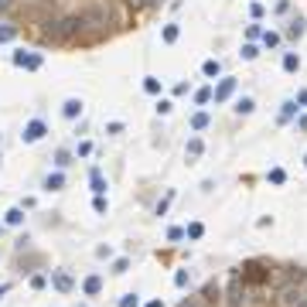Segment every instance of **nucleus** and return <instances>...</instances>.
<instances>
[{"mask_svg":"<svg viewBox=\"0 0 307 307\" xmlns=\"http://www.w3.org/2000/svg\"><path fill=\"white\" fill-rule=\"evenodd\" d=\"M78 14H82L85 27H92V31H102V27L109 24V7H106V0H89Z\"/></svg>","mask_w":307,"mask_h":307,"instance_id":"f257e3e1","label":"nucleus"},{"mask_svg":"<svg viewBox=\"0 0 307 307\" xmlns=\"http://www.w3.org/2000/svg\"><path fill=\"white\" fill-rule=\"evenodd\" d=\"M242 273V280L249 283V287H259V283H270V277H273V270H270V263H263V259H249V263H242L239 266Z\"/></svg>","mask_w":307,"mask_h":307,"instance_id":"f03ea898","label":"nucleus"},{"mask_svg":"<svg viewBox=\"0 0 307 307\" xmlns=\"http://www.w3.org/2000/svg\"><path fill=\"white\" fill-rule=\"evenodd\" d=\"M249 304H253V287L235 273L229 283V307H249Z\"/></svg>","mask_w":307,"mask_h":307,"instance_id":"7ed1b4c3","label":"nucleus"},{"mask_svg":"<svg viewBox=\"0 0 307 307\" xmlns=\"http://www.w3.org/2000/svg\"><path fill=\"white\" fill-rule=\"evenodd\" d=\"M304 301V290H301V283H294V280H283V287H280V294H277V304L280 307H297Z\"/></svg>","mask_w":307,"mask_h":307,"instance_id":"20e7f679","label":"nucleus"},{"mask_svg":"<svg viewBox=\"0 0 307 307\" xmlns=\"http://www.w3.org/2000/svg\"><path fill=\"white\" fill-rule=\"evenodd\" d=\"M41 62H45V58H41L38 51H14V65H17V69L38 72V69H41Z\"/></svg>","mask_w":307,"mask_h":307,"instance_id":"39448f33","label":"nucleus"},{"mask_svg":"<svg viewBox=\"0 0 307 307\" xmlns=\"http://www.w3.org/2000/svg\"><path fill=\"white\" fill-rule=\"evenodd\" d=\"M85 31V21H82V14H72V17H62V38L65 41H72L76 34Z\"/></svg>","mask_w":307,"mask_h":307,"instance_id":"423d86ee","label":"nucleus"},{"mask_svg":"<svg viewBox=\"0 0 307 307\" xmlns=\"http://www.w3.org/2000/svg\"><path fill=\"white\" fill-rule=\"evenodd\" d=\"M45 133H48L45 120H31V123L24 127V133H21V137H24V144H38V140H41Z\"/></svg>","mask_w":307,"mask_h":307,"instance_id":"0eeeda50","label":"nucleus"},{"mask_svg":"<svg viewBox=\"0 0 307 307\" xmlns=\"http://www.w3.org/2000/svg\"><path fill=\"white\" fill-rule=\"evenodd\" d=\"M232 92H235V78H222V82L215 85V102H226Z\"/></svg>","mask_w":307,"mask_h":307,"instance_id":"6e6552de","label":"nucleus"},{"mask_svg":"<svg viewBox=\"0 0 307 307\" xmlns=\"http://www.w3.org/2000/svg\"><path fill=\"white\" fill-rule=\"evenodd\" d=\"M51 283H55V290H62V294L72 290V277H69L65 270H55V273H51Z\"/></svg>","mask_w":307,"mask_h":307,"instance_id":"1a4fd4ad","label":"nucleus"},{"mask_svg":"<svg viewBox=\"0 0 307 307\" xmlns=\"http://www.w3.org/2000/svg\"><path fill=\"white\" fill-rule=\"evenodd\" d=\"M82 290H85V297H96V294L102 290V277H99V273H89L85 283H82Z\"/></svg>","mask_w":307,"mask_h":307,"instance_id":"9d476101","label":"nucleus"},{"mask_svg":"<svg viewBox=\"0 0 307 307\" xmlns=\"http://www.w3.org/2000/svg\"><path fill=\"white\" fill-rule=\"evenodd\" d=\"M89 184H92V191H96V195H106V178H102V171H99V167H92V171H89Z\"/></svg>","mask_w":307,"mask_h":307,"instance_id":"9b49d317","label":"nucleus"},{"mask_svg":"<svg viewBox=\"0 0 307 307\" xmlns=\"http://www.w3.org/2000/svg\"><path fill=\"white\" fill-rule=\"evenodd\" d=\"M304 31H307L304 17H297V21H290V24H287V31H283V34H287V38H290V41H297V38H301V34H304Z\"/></svg>","mask_w":307,"mask_h":307,"instance_id":"f8f14e48","label":"nucleus"},{"mask_svg":"<svg viewBox=\"0 0 307 307\" xmlns=\"http://www.w3.org/2000/svg\"><path fill=\"white\" fill-rule=\"evenodd\" d=\"M62 116H65V120H76V116H82V102H78V99H69V102L62 106Z\"/></svg>","mask_w":307,"mask_h":307,"instance_id":"ddd939ff","label":"nucleus"},{"mask_svg":"<svg viewBox=\"0 0 307 307\" xmlns=\"http://www.w3.org/2000/svg\"><path fill=\"white\" fill-rule=\"evenodd\" d=\"M184 154H188L191 160H195V157H202V154H205V144H202V137H191V140H188V147H184Z\"/></svg>","mask_w":307,"mask_h":307,"instance_id":"4468645a","label":"nucleus"},{"mask_svg":"<svg viewBox=\"0 0 307 307\" xmlns=\"http://www.w3.org/2000/svg\"><path fill=\"white\" fill-rule=\"evenodd\" d=\"M301 69V55L297 51H283V72H297Z\"/></svg>","mask_w":307,"mask_h":307,"instance_id":"2eb2a0df","label":"nucleus"},{"mask_svg":"<svg viewBox=\"0 0 307 307\" xmlns=\"http://www.w3.org/2000/svg\"><path fill=\"white\" fill-rule=\"evenodd\" d=\"M45 188H48V191H62V188H65V174H62V171H55V174H48V181H45Z\"/></svg>","mask_w":307,"mask_h":307,"instance_id":"dca6fc26","label":"nucleus"},{"mask_svg":"<svg viewBox=\"0 0 307 307\" xmlns=\"http://www.w3.org/2000/svg\"><path fill=\"white\" fill-rule=\"evenodd\" d=\"M202 301H205V304H219V283H205Z\"/></svg>","mask_w":307,"mask_h":307,"instance_id":"f3484780","label":"nucleus"},{"mask_svg":"<svg viewBox=\"0 0 307 307\" xmlns=\"http://www.w3.org/2000/svg\"><path fill=\"white\" fill-rule=\"evenodd\" d=\"M202 72H205V78H215L222 72V62H219V58H208V62L202 65Z\"/></svg>","mask_w":307,"mask_h":307,"instance_id":"a211bd4d","label":"nucleus"},{"mask_svg":"<svg viewBox=\"0 0 307 307\" xmlns=\"http://www.w3.org/2000/svg\"><path fill=\"white\" fill-rule=\"evenodd\" d=\"M178 34H181V27H178V24H164V31H160V38H164L167 45H174V41H178Z\"/></svg>","mask_w":307,"mask_h":307,"instance_id":"6ab92c4d","label":"nucleus"},{"mask_svg":"<svg viewBox=\"0 0 307 307\" xmlns=\"http://www.w3.org/2000/svg\"><path fill=\"white\" fill-rule=\"evenodd\" d=\"M212 99H215V89H212V85H202V89L195 92V102H202V106L212 102Z\"/></svg>","mask_w":307,"mask_h":307,"instance_id":"aec40b11","label":"nucleus"},{"mask_svg":"<svg viewBox=\"0 0 307 307\" xmlns=\"http://www.w3.org/2000/svg\"><path fill=\"white\" fill-rule=\"evenodd\" d=\"M253 109H256V102H253V99H249V96H242V99H239V102H235V113H242V116H249V113H253Z\"/></svg>","mask_w":307,"mask_h":307,"instance_id":"412c9836","label":"nucleus"},{"mask_svg":"<svg viewBox=\"0 0 307 307\" xmlns=\"http://www.w3.org/2000/svg\"><path fill=\"white\" fill-rule=\"evenodd\" d=\"M208 123H212V120H208V113H205V109H202V113H195V116H191V130H205V127H208Z\"/></svg>","mask_w":307,"mask_h":307,"instance_id":"4be33fe9","label":"nucleus"},{"mask_svg":"<svg viewBox=\"0 0 307 307\" xmlns=\"http://www.w3.org/2000/svg\"><path fill=\"white\" fill-rule=\"evenodd\" d=\"M14 38H17V24H0V45L14 41Z\"/></svg>","mask_w":307,"mask_h":307,"instance_id":"5701e85b","label":"nucleus"},{"mask_svg":"<svg viewBox=\"0 0 307 307\" xmlns=\"http://www.w3.org/2000/svg\"><path fill=\"white\" fill-rule=\"evenodd\" d=\"M294 113H297V102H294V99H290V102H283V109H280V123H287Z\"/></svg>","mask_w":307,"mask_h":307,"instance_id":"b1692460","label":"nucleus"},{"mask_svg":"<svg viewBox=\"0 0 307 307\" xmlns=\"http://www.w3.org/2000/svg\"><path fill=\"white\" fill-rule=\"evenodd\" d=\"M144 92H151V96H160V78H144Z\"/></svg>","mask_w":307,"mask_h":307,"instance_id":"393cba45","label":"nucleus"},{"mask_svg":"<svg viewBox=\"0 0 307 307\" xmlns=\"http://www.w3.org/2000/svg\"><path fill=\"white\" fill-rule=\"evenodd\" d=\"M184 232H188V239H202V235H205V226H202V222H191Z\"/></svg>","mask_w":307,"mask_h":307,"instance_id":"a878e982","label":"nucleus"},{"mask_svg":"<svg viewBox=\"0 0 307 307\" xmlns=\"http://www.w3.org/2000/svg\"><path fill=\"white\" fill-rule=\"evenodd\" d=\"M263 45H266V48H277V45H280V34H277V31H263Z\"/></svg>","mask_w":307,"mask_h":307,"instance_id":"bb28decb","label":"nucleus"},{"mask_svg":"<svg viewBox=\"0 0 307 307\" xmlns=\"http://www.w3.org/2000/svg\"><path fill=\"white\" fill-rule=\"evenodd\" d=\"M239 55H242V58H246V62H253V58H256V55H259V48H256V45H253V41H249V45H242V51H239Z\"/></svg>","mask_w":307,"mask_h":307,"instance_id":"cd10ccee","label":"nucleus"},{"mask_svg":"<svg viewBox=\"0 0 307 307\" xmlns=\"http://www.w3.org/2000/svg\"><path fill=\"white\" fill-rule=\"evenodd\" d=\"M171 202H174V191H167V195H164V198L157 202V215H164V212L171 208Z\"/></svg>","mask_w":307,"mask_h":307,"instance_id":"c85d7f7f","label":"nucleus"},{"mask_svg":"<svg viewBox=\"0 0 307 307\" xmlns=\"http://www.w3.org/2000/svg\"><path fill=\"white\" fill-rule=\"evenodd\" d=\"M270 181H273V184H283V181H287V171H283V167H273V171H270Z\"/></svg>","mask_w":307,"mask_h":307,"instance_id":"c756f323","label":"nucleus"},{"mask_svg":"<svg viewBox=\"0 0 307 307\" xmlns=\"http://www.w3.org/2000/svg\"><path fill=\"white\" fill-rule=\"evenodd\" d=\"M120 307H140L137 294H123V297H120Z\"/></svg>","mask_w":307,"mask_h":307,"instance_id":"7c9ffc66","label":"nucleus"},{"mask_svg":"<svg viewBox=\"0 0 307 307\" xmlns=\"http://www.w3.org/2000/svg\"><path fill=\"white\" fill-rule=\"evenodd\" d=\"M21 219H24L21 208H10V212H7V222H10V226H21Z\"/></svg>","mask_w":307,"mask_h":307,"instance_id":"2f4dec72","label":"nucleus"},{"mask_svg":"<svg viewBox=\"0 0 307 307\" xmlns=\"http://www.w3.org/2000/svg\"><path fill=\"white\" fill-rule=\"evenodd\" d=\"M55 164H58V167H69V164H72L69 151H58V154H55Z\"/></svg>","mask_w":307,"mask_h":307,"instance_id":"473e14b6","label":"nucleus"},{"mask_svg":"<svg viewBox=\"0 0 307 307\" xmlns=\"http://www.w3.org/2000/svg\"><path fill=\"white\" fill-rule=\"evenodd\" d=\"M184 235H188V232L178 229V226H171V229H167V239H174V242H178V239H184Z\"/></svg>","mask_w":307,"mask_h":307,"instance_id":"72a5a7b5","label":"nucleus"},{"mask_svg":"<svg viewBox=\"0 0 307 307\" xmlns=\"http://www.w3.org/2000/svg\"><path fill=\"white\" fill-rule=\"evenodd\" d=\"M92 208L102 215V212H106V198H102V195H96V198H92Z\"/></svg>","mask_w":307,"mask_h":307,"instance_id":"f704fd0d","label":"nucleus"},{"mask_svg":"<svg viewBox=\"0 0 307 307\" xmlns=\"http://www.w3.org/2000/svg\"><path fill=\"white\" fill-rule=\"evenodd\" d=\"M174 283H178V287H188V270H178V277H174Z\"/></svg>","mask_w":307,"mask_h":307,"instance_id":"c9c22d12","label":"nucleus"},{"mask_svg":"<svg viewBox=\"0 0 307 307\" xmlns=\"http://www.w3.org/2000/svg\"><path fill=\"white\" fill-rule=\"evenodd\" d=\"M157 113H160V116H167V113H171V102H167V99H160V102H157Z\"/></svg>","mask_w":307,"mask_h":307,"instance_id":"e433bc0d","label":"nucleus"},{"mask_svg":"<svg viewBox=\"0 0 307 307\" xmlns=\"http://www.w3.org/2000/svg\"><path fill=\"white\" fill-rule=\"evenodd\" d=\"M31 287H34V290H41V287H45V277H41V273H34V277H31Z\"/></svg>","mask_w":307,"mask_h":307,"instance_id":"4c0bfd02","label":"nucleus"},{"mask_svg":"<svg viewBox=\"0 0 307 307\" xmlns=\"http://www.w3.org/2000/svg\"><path fill=\"white\" fill-rule=\"evenodd\" d=\"M85 154H92V144H89V140H82V144H78V157H85Z\"/></svg>","mask_w":307,"mask_h":307,"instance_id":"58836bf2","label":"nucleus"},{"mask_svg":"<svg viewBox=\"0 0 307 307\" xmlns=\"http://www.w3.org/2000/svg\"><path fill=\"white\" fill-rule=\"evenodd\" d=\"M249 14L253 17H263V3H249Z\"/></svg>","mask_w":307,"mask_h":307,"instance_id":"ea45409f","label":"nucleus"},{"mask_svg":"<svg viewBox=\"0 0 307 307\" xmlns=\"http://www.w3.org/2000/svg\"><path fill=\"white\" fill-rule=\"evenodd\" d=\"M127 266H130L127 259H116V266H113V273H127Z\"/></svg>","mask_w":307,"mask_h":307,"instance_id":"a19ab883","label":"nucleus"},{"mask_svg":"<svg viewBox=\"0 0 307 307\" xmlns=\"http://www.w3.org/2000/svg\"><path fill=\"white\" fill-rule=\"evenodd\" d=\"M178 307H202V301H198V297H188V301H181Z\"/></svg>","mask_w":307,"mask_h":307,"instance_id":"79ce46f5","label":"nucleus"},{"mask_svg":"<svg viewBox=\"0 0 307 307\" xmlns=\"http://www.w3.org/2000/svg\"><path fill=\"white\" fill-rule=\"evenodd\" d=\"M297 102H301V106H307V89H301V92H297Z\"/></svg>","mask_w":307,"mask_h":307,"instance_id":"37998d69","label":"nucleus"},{"mask_svg":"<svg viewBox=\"0 0 307 307\" xmlns=\"http://www.w3.org/2000/svg\"><path fill=\"white\" fill-rule=\"evenodd\" d=\"M130 3H133V7H151L154 0H130Z\"/></svg>","mask_w":307,"mask_h":307,"instance_id":"c03bdc74","label":"nucleus"},{"mask_svg":"<svg viewBox=\"0 0 307 307\" xmlns=\"http://www.w3.org/2000/svg\"><path fill=\"white\" fill-rule=\"evenodd\" d=\"M7 7H10V0H0V14H3V10H7Z\"/></svg>","mask_w":307,"mask_h":307,"instance_id":"a18cd8bd","label":"nucleus"},{"mask_svg":"<svg viewBox=\"0 0 307 307\" xmlns=\"http://www.w3.org/2000/svg\"><path fill=\"white\" fill-rule=\"evenodd\" d=\"M297 307H307V294H304V301H301V304H297Z\"/></svg>","mask_w":307,"mask_h":307,"instance_id":"49530a36","label":"nucleus"},{"mask_svg":"<svg viewBox=\"0 0 307 307\" xmlns=\"http://www.w3.org/2000/svg\"><path fill=\"white\" fill-rule=\"evenodd\" d=\"M3 294H7V283H3V287H0V297H3Z\"/></svg>","mask_w":307,"mask_h":307,"instance_id":"de8ad7c7","label":"nucleus"},{"mask_svg":"<svg viewBox=\"0 0 307 307\" xmlns=\"http://www.w3.org/2000/svg\"><path fill=\"white\" fill-rule=\"evenodd\" d=\"M154 3H160V0H154Z\"/></svg>","mask_w":307,"mask_h":307,"instance_id":"09e8293b","label":"nucleus"},{"mask_svg":"<svg viewBox=\"0 0 307 307\" xmlns=\"http://www.w3.org/2000/svg\"><path fill=\"white\" fill-rule=\"evenodd\" d=\"M304 164H307V157H304Z\"/></svg>","mask_w":307,"mask_h":307,"instance_id":"8fccbe9b","label":"nucleus"}]
</instances>
